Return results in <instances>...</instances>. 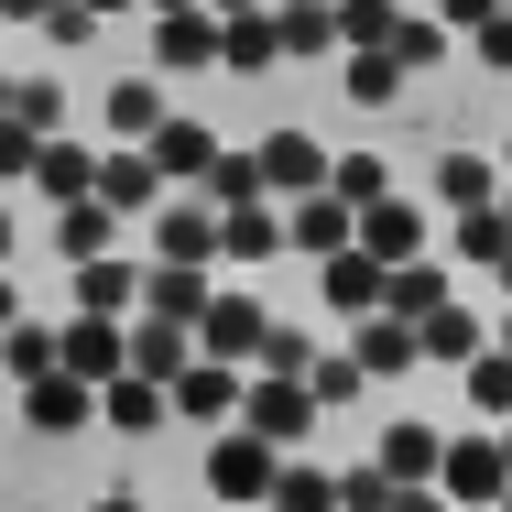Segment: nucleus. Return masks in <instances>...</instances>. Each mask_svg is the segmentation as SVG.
Returning <instances> with one entry per match:
<instances>
[{"mask_svg": "<svg viewBox=\"0 0 512 512\" xmlns=\"http://www.w3.org/2000/svg\"><path fill=\"white\" fill-rule=\"evenodd\" d=\"M153 186H164V164H153L142 142H120V153H99V197H109V207H153Z\"/></svg>", "mask_w": 512, "mask_h": 512, "instance_id": "obj_12", "label": "nucleus"}, {"mask_svg": "<svg viewBox=\"0 0 512 512\" xmlns=\"http://www.w3.org/2000/svg\"><path fill=\"white\" fill-rule=\"evenodd\" d=\"M207 197H218V218H229V207H262V164H251V153H218V164H207Z\"/></svg>", "mask_w": 512, "mask_h": 512, "instance_id": "obj_22", "label": "nucleus"}, {"mask_svg": "<svg viewBox=\"0 0 512 512\" xmlns=\"http://www.w3.org/2000/svg\"><path fill=\"white\" fill-rule=\"evenodd\" d=\"M327 295H338V306H371V295H382V273H371L360 251H338V262H327Z\"/></svg>", "mask_w": 512, "mask_h": 512, "instance_id": "obj_29", "label": "nucleus"}, {"mask_svg": "<svg viewBox=\"0 0 512 512\" xmlns=\"http://www.w3.org/2000/svg\"><path fill=\"white\" fill-rule=\"evenodd\" d=\"M131 295H142L131 262H109V251H99V262H77V316H120Z\"/></svg>", "mask_w": 512, "mask_h": 512, "instance_id": "obj_16", "label": "nucleus"}, {"mask_svg": "<svg viewBox=\"0 0 512 512\" xmlns=\"http://www.w3.org/2000/svg\"><path fill=\"white\" fill-rule=\"evenodd\" d=\"M349 88H360V99H393V88H404V55H360Z\"/></svg>", "mask_w": 512, "mask_h": 512, "instance_id": "obj_31", "label": "nucleus"}, {"mask_svg": "<svg viewBox=\"0 0 512 512\" xmlns=\"http://www.w3.org/2000/svg\"><path fill=\"white\" fill-rule=\"evenodd\" d=\"M262 338H273V316L251 306V295H207V316H197V349H207V360L240 371V360H262Z\"/></svg>", "mask_w": 512, "mask_h": 512, "instance_id": "obj_2", "label": "nucleus"}, {"mask_svg": "<svg viewBox=\"0 0 512 512\" xmlns=\"http://www.w3.org/2000/svg\"><path fill=\"white\" fill-rule=\"evenodd\" d=\"M153 11H197V0H153Z\"/></svg>", "mask_w": 512, "mask_h": 512, "instance_id": "obj_41", "label": "nucleus"}, {"mask_svg": "<svg viewBox=\"0 0 512 512\" xmlns=\"http://www.w3.org/2000/svg\"><path fill=\"white\" fill-rule=\"evenodd\" d=\"M0 262H11V207H0Z\"/></svg>", "mask_w": 512, "mask_h": 512, "instance_id": "obj_39", "label": "nucleus"}, {"mask_svg": "<svg viewBox=\"0 0 512 512\" xmlns=\"http://www.w3.org/2000/svg\"><path fill=\"white\" fill-rule=\"evenodd\" d=\"M218 11H229V22H240V11H262V0H218Z\"/></svg>", "mask_w": 512, "mask_h": 512, "instance_id": "obj_38", "label": "nucleus"}, {"mask_svg": "<svg viewBox=\"0 0 512 512\" xmlns=\"http://www.w3.org/2000/svg\"><path fill=\"white\" fill-rule=\"evenodd\" d=\"M382 469H393V480H425V469H436V436H425V425H393V436H382Z\"/></svg>", "mask_w": 512, "mask_h": 512, "instance_id": "obj_26", "label": "nucleus"}, {"mask_svg": "<svg viewBox=\"0 0 512 512\" xmlns=\"http://www.w3.org/2000/svg\"><path fill=\"white\" fill-rule=\"evenodd\" d=\"M349 360H360V371H404V360H414V327H404V316H371Z\"/></svg>", "mask_w": 512, "mask_h": 512, "instance_id": "obj_21", "label": "nucleus"}, {"mask_svg": "<svg viewBox=\"0 0 512 512\" xmlns=\"http://www.w3.org/2000/svg\"><path fill=\"white\" fill-rule=\"evenodd\" d=\"M66 371L77 382H120L131 371V327L120 316H66Z\"/></svg>", "mask_w": 512, "mask_h": 512, "instance_id": "obj_4", "label": "nucleus"}, {"mask_svg": "<svg viewBox=\"0 0 512 512\" xmlns=\"http://www.w3.org/2000/svg\"><path fill=\"white\" fill-rule=\"evenodd\" d=\"M251 164H262V186H295V197H306V186H327V153H316L306 131H273Z\"/></svg>", "mask_w": 512, "mask_h": 512, "instance_id": "obj_10", "label": "nucleus"}, {"mask_svg": "<svg viewBox=\"0 0 512 512\" xmlns=\"http://www.w3.org/2000/svg\"><path fill=\"white\" fill-rule=\"evenodd\" d=\"M0 371H11V382H44V371H66V327H33V316H22V327L0 338Z\"/></svg>", "mask_w": 512, "mask_h": 512, "instance_id": "obj_13", "label": "nucleus"}, {"mask_svg": "<svg viewBox=\"0 0 512 512\" xmlns=\"http://www.w3.org/2000/svg\"><path fill=\"white\" fill-rule=\"evenodd\" d=\"M229 404H240V371H229V360H197V371L175 382V414H197V425H218Z\"/></svg>", "mask_w": 512, "mask_h": 512, "instance_id": "obj_17", "label": "nucleus"}, {"mask_svg": "<svg viewBox=\"0 0 512 512\" xmlns=\"http://www.w3.org/2000/svg\"><path fill=\"white\" fill-rule=\"evenodd\" d=\"M360 240H371L382 262H393V251H414V207H371V218H360Z\"/></svg>", "mask_w": 512, "mask_h": 512, "instance_id": "obj_30", "label": "nucleus"}, {"mask_svg": "<svg viewBox=\"0 0 512 512\" xmlns=\"http://www.w3.org/2000/svg\"><path fill=\"white\" fill-rule=\"evenodd\" d=\"M33 186H44V197H55V207H77V197H99V153H77V142H66V131H55V142H44V153H33Z\"/></svg>", "mask_w": 512, "mask_h": 512, "instance_id": "obj_8", "label": "nucleus"}, {"mask_svg": "<svg viewBox=\"0 0 512 512\" xmlns=\"http://www.w3.org/2000/svg\"><path fill=\"white\" fill-rule=\"evenodd\" d=\"M142 316L197 327V316H207V273H197V262H153V273H142Z\"/></svg>", "mask_w": 512, "mask_h": 512, "instance_id": "obj_7", "label": "nucleus"}, {"mask_svg": "<svg viewBox=\"0 0 512 512\" xmlns=\"http://www.w3.org/2000/svg\"><path fill=\"white\" fill-rule=\"evenodd\" d=\"M273 33H284V55H316V44L338 33V11H316V0H295V11H273Z\"/></svg>", "mask_w": 512, "mask_h": 512, "instance_id": "obj_25", "label": "nucleus"}, {"mask_svg": "<svg viewBox=\"0 0 512 512\" xmlns=\"http://www.w3.org/2000/svg\"><path fill=\"white\" fill-rule=\"evenodd\" d=\"M240 414H251V436L295 447V436L316 425V393H306V382H262V393H240Z\"/></svg>", "mask_w": 512, "mask_h": 512, "instance_id": "obj_6", "label": "nucleus"}, {"mask_svg": "<svg viewBox=\"0 0 512 512\" xmlns=\"http://www.w3.org/2000/svg\"><path fill=\"white\" fill-rule=\"evenodd\" d=\"M99 414V382H77V371H44V382H22V425L33 436H77Z\"/></svg>", "mask_w": 512, "mask_h": 512, "instance_id": "obj_3", "label": "nucleus"}, {"mask_svg": "<svg viewBox=\"0 0 512 512\" xmlns=\"http://www.w3.org/2000/svg\"><path fill=\"white\" fill-rule=\"evenodd\" d=\"M218 55H229V66H273V55H284V33H273L262 11H240V22L218 33Z\"/></svg>", "mask_w": 512, "mask_h": 512, "instance_id": "obj_23", "label": "nucleus"}, {"mask_svg": "<svg viewBox=\"0 0 512 512\" xmlns=\"http://www.w3.org/2000/svg\"><path fill=\"white\" fill-rule=\"evenodd\" d=\"M88 11H99V22H109V11H131V0H88Z\"/></svg>", "mask_w": 512, "mask_h": 512, "instance_id": "obj_40", "label": "nucleus"}, {"mask_svg": "<svg viewBox=\"0 0 512 512\" xmlns=\"http://www.w3.org/2000/svg\"><path fill=\"white\" fill-rule=\"evenodd\" d=\"M109 131H120V142H153V131H164V99H153V77H120V88H109Z\"/></svg>", "mask_w": 512, "mask_h": 512, "instance_id": "obj_20", "label": "nucleus"}, {"mask_svg": "<svg viewBox=\"0 0 512 512\" xmlns=\"http://www.w3.org/2000/svg\"><path fill=\"white\" fill-rule=\"evenodd\" d=\"M338 502V480H316V469H284L273 480V512H327Z\"/></svg>", "mask_w": 512, "mask_h": 512, "instance_id": "obj_28", "label": "nucleus"}, {"mask_svg": "<svg viewBox=\"0 0 512 512\" xmlns=\"http://www.w3.org/2000/svg\"><path fill=\"white\" fill-rule=\"evenodd\" d=\"M0 120H11V77H0Z\"/></svg>", "mask_w": 512, "mask_h": 512, "instance_id": "obj_42", "label": "nucleus"}, {"mask_svg": "<svg viewBox=\"0 0 512 512\" xmlns=\"http://www.w3.org/2000/svg\"><path fill=\"white\" fill-rule=\"evenodd\" d=\"M131 371H142V382H164V393H175V382H186V371H197V338H186V327H175V316H142V327H131Z\"/></svg>", "mask_w": 512, "mask_h": 512, "instance_id": "obj_5", "label": "nucleus"}, {"mask_svg": "<svg viewBox=\"0 0 512 512\" xmlns=\"http://www.w3.org/2000/svg\"><path fill=\"white\" fill-rule=\"evenodd\" d=\"M207 251H218V218H207V207H164V218H153V262H197L207 273Z\"/></svg>", "mask_w": 512, "mask_h": 512, "instance_id": "obj_11", "label": "nucleus"}, {"mask_svg": "<svg viewBox=\"0 0 512 512\" xmlns=\"http://www.w3.org/2000/svg\"><path fill=\"white\" fill-rule=\"evenodd\" d=\"M44 11H55V0H0V22H44Z\"/></svg>", "mask_w": 512, "mask_h": 512, "instance_id": "obj_35", "label": "nucleus"}, {"mask_svg": "<svg viewBox=\"0 0 512 512\" xmlns=\"http://www.w3.org/2000/svg\"><path fill=\"white\" fill-rule=\"evenodd\" d=\"M109 218H120L109 197H77V207H55V251H66V262H99V251H109Z\"/></svg>", "mask_w": 512, "mask_h": 512, "instance_id": "obj_14", "label": "nucleus"}, {"mask_svg": "<svg viewBox=\"0 0 512 512\" xmlns=\"http://www.w3.org/2000/svg\"><path fill=\"white\" fill-rule=\"evenodd\" d=\"M153 55H164V66H207V55H218V22H207V11H164V22H153Z\"/></svg>", "mask_w": 512, "mask_h": 512, "instance_id": "obj_18", "label": "nucleus"}, {"mask_svg": "<svg viewBox=\"0 0 512 512\" xmlns=\"http://www.w3.org/2000/svg\"><path fill=\"white\" fill-rule=\"evenodd\" d=\"M349 240H360V218H349L338 197H306V207H295V251H316V262H338Z\"/></svg>", "mask_w": 512, "mask_h": 512, "instance_id": "obj_15", "label": "nucleus"}, {"mask_svg": "<svg viewBox=\"0 0 512 512\" xmlns=\"http://www.w3.org/2000/svg\"><path fill=\"white\" fill-rule=\"evenodd\" d=\"M11 120H22V131H44V142H55V120H66V99H55V88H44V77H22V88H11Z\"/></svg>", "mask_w": 512, "mask_h": 512, "instance_id": "obj_27", "label": "nucleus"}, {"mask_svg": "<svg viewBox=\"0 0 512 512\" xmlns=\"http://www.w3.org/2000/svg\"><path fill=\"white\" fill-rule=\"evenodd\" d=\"M44 33H55V44H88V33H99V11H88V0H55V11H44Z\"/></svg>", "mask_w": 512, "mask_h": 512, "instance_id": "obj_32", "label": "nucleus"}, {"mask_svg": "<svg viewBox=\"0 0 512 512\" xmlns=\"http://www.w3.org/2000/svg\"><path fill=\"white\" fill-rule=\"evenodd\" d=\"M447 480H458V491H491V480H502V458H491V447H458V469H447Z\"/></svg>", "mask_w": 512, "mask_h": 512, "instance_id": "obj_34", "label": "nucleus"}, {"mask_svg": "<svg viewBox=\"0 0 512 512\" xmlns=\"http://www.w3.org/2000/svg\"><path fill=\"white\" fill-rule=\"evenodd\" d=\"M11 327H22V295H11V273H0V338H11Z\"/></svg>", "mask_w": 512, "mask_h": 512, "instance_id": "obj_36", "label": "nucleus"}, {"mask_svg": "<svg viewBox=\"0 0 512 512\" xmlns=\"http://www.w3.org/2000/svg\"><path fill=\"white\" fill-rule=\"evenodd\" d=\"M33 153H44V131H22V120H0V175H33Z\"/></svg>", "mask_w": 512, "mask_h": 512, "instance_id": "obj_33", "label": "nucleus"}, {"mask_svg": "<svg viewBox=\"0 0 512 512\" xmlns=\"http://www.w3.org/2000/svg\"><path fill=\"white\" fill-rule=\"evenodd\" d=\"M88 512H142V502H131V491H99V502H88Z\"/></svg>", "mask_w": 512, "mask_h": 512, "instance_id": "obj_37", "label": "nucleus"}, {"mask_svg": "<svg viewBox=\"0 0 512 512\" xmlns=\"http://www.w3.org/2000/svg\"><path fill=\"white\" fill-rule=\"evenodd\" d=\"M164 404H175V393H164V382H142V371L99 382V414L120 425V436H153V425H164Z\"/></svg>", "mask_w": 512, "mask_h": 512, "instance_id": "obj_9", "label": "nucleus"}, {"mask_svg": "<svg viewBox=\"0 0 512 512\" xmlns=\"http://www.w3.org/2000/svg\"><path fill=\"white\" fill-rule=\"evenodd\" d=\"M273 480H284L273 436H251V425H240V436H218V447H207V491H218V502H273Z\"/></svg>", "mask_w": 512, "mask_h": 512, "instance_id": "obj_1", "label": "nucleus"}, {"mask_svg": "<svg viewBox=\"0 0 512 512\" xmlns=\"http://www.w3.org/2000/svg\"><path fill=\"white\" fill-rule=\"evenodd\" d=\"M142 153H153V164H164V175H207V164H218V142H207L197 120H164V131H153V142H142Z\"/></svg>", "mask_w": 512, "mask_h": 512, "instance_id": "obj_19", "label": "nucleus"}, {"mask_svg": "<svg viewBox=\"0 0 512 512\" xmlns=\"http://www.w3.org/2000/svg\"><path fill=\"white\" fill-rule=\"evenodd\" d=\"M273 240H284V229H273V207H229V218H218V251H240V262H262Z\"/></svg>", "mask_w": 512, "mask_h": 512, "instance_id": "obj_24", "label": "nucleus"}]
</instances>
